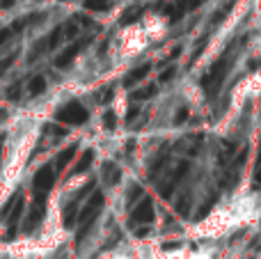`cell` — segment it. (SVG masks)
Listing matches in <instances>:
<instances>
[{"label":"cell","mask_w":261,"mask_h":259,"mask_svg":"<svg viewBox=\"0 0 261 259\" xmlns=\"http://www.w3.org/2000/svg\"><path fill=\"white\" fill-rule=\"evenodd\" d=\"M153 220V204L151 200H140L133 204V211H130V225H151Z\"/></svg>","instance_id":"cell-4"},{"label":"cell","mask_w":261,"mask_h":259,"mask_svg":"<svg viewBox=\"0 0 261 259\" xmlns=\"http://www.w3.org/2000/svg\"><path fill=\"white\" fill-rule=\"evenodd\" d=\"M3 119H5V113H3V110H0V122H3Z\"/></svg>","instance_id":"cell-22"},{"label":"cell","mask_w":261,"mask_h":259,"mask_svg":"<svg viewBox=\"0 0 261 259\" xmlns=\"http://www.w3.org/2000/svg\"><path fill=\"white\" fill-rule=\"evenodd\" d=\"M101 177H103L106 184L115 186V184H119V179H122V170H119L115 163H106V165H103V172H101Z\"/></svg>","instance_id":"cell-9"},{"label":"cell","mask_w":261,"mask_h":259,"mask_svg":"<svg viewBox=\"0 0 261 259\" xmlns=\"http://www.w3.org/2000/svg\"><path fill=\"white\" fill-rule=\"evenodd\" d=\"M32 184H35V191L37 193H48L50 188H53V184H55V170H53V165H46V168L37 170Z\"/></svg>","instance_id":"cell-5"},{"label":"cell","mask_w":261,"mask_h":259,"mask_svg":"<svg viewBox=\"0 0 261 259\" xmlns=\"http://www.w3.org/2000/svg\"><path fill=\"white\" fill-rule=\"evenodd\" d=\"M55 119L62 124H69V126H78V124H85L90 119V110H85V106L81 101H69L67 106L55 113Z\"/></svg>","instance_id":"cell-2"},{"label":"cell","mask_w":261,"mask_h":259,"mask_svg":"<svg viewBox=\"0 0 261 259\" xmlns=\"http://www.w3.org/2000/svg\"><path fill=\"white\" fill-rule=\"evenodd\" d=\"M73 156H76V147H67V149H62L58 156H55V161H53V170H58V172H60V170H64L69 163H71Z\"/></svg>","instance_id":"cell-8"},{"label":"cell","mask_w":261,"mask_h":259,"mask_svg":"<svg viewBox=\"0 0 261 259\" xmlns=\"http://www.w3.org/2000/svg\"><path fill=\"white\" fill-rule=\"evenodd\" d=\"M90 44V39H81L78 41V44H73V46H69V48H64L62 53L58 55V58H55V67H60V69H64V67H69V64L73 62V60H76V55L81 53L83 48H85V46Z\"/></svg>","instance_id":"cell-6"},{"label":"cell","mask_w":261,"mask_h":259,"mask_svg":"<svg viewBox=\"0 0 261 259\" xmlns=\"http://www.w3.org/2000/svg\"><path fill=\"white\" fill-rule=\"evenodd\" d=\"M92 163H94V151H92V149L83 151V154H81V159H78V161H76V165H73V172H76V174L87 172Z\"/></svg>","instance_id":"cell-10"},{"label":"cell","mask_w":261,"mask_h":259,"mask_svg":"<svg viewBox=\"0 0 261 259\" xmlns=\"http://www.w3.org/2000/svg\"><path fill=\"white\" fill-rule=\"evenodd\" d=\"M172 73H174V69H170V71H165V73H163V76H161V81H170V78H172Z\"/></svg>","instance_id":"cell-21"},{"label":"cell","mask_w":261,"mask_h":259,"mask_svg":"<svg viewBox=\"0 0 261 259\" xmlns=\"http://www.w3.org/2000/svg\"><path fill=\"white\" fill-rule=\"evenodd\" d=\"M227 69H229V58H220L211 69H208L206 76L202 78V85L206 87L211 94L222 85V81L227 78Z\"/></svg>","instance_id":"cell-3"},{"label":"cell","mask_w":261,"mask_h":259,"mask_svg":"<svg viewBox=\"0 0 261 259\" xmlns=\"http://www.w3.org/2000/svg\"><path fill=\"white\" fill-rule=\"evenodd\" d=\"M153 92H156V87H153V85H149V87H140L138 92H133V99H135V101L149 99V96H153Z\"/></svg>","instance_id":"cell-14"},{"label":"cell","mask_w":261,"mask_h":259,"mask_svg":"<svg viewBox=\"0 0 261 259\" xmlns=\"http://www.w3.org/2000/svg\"><path fill=\"white\" fill-rule=\"evenodd\" d=\"M186 117H188V113H186V110H181V113H179V115H176V122H179V124H181V122H184V119H186Z\"/></svg>","instance_id":"cell-20"},{"label":"cell","mask_w":261,"mask_h":259,"mask_svg":"<svg viewBox=\"0 0 261 259\" xmlns=\"http://www.w3.org/2000/svg\"><path fill=\"white\" fill-rule=\"evenodd\" d=\"M115 122H117V119H115V113H113V110H108V113L103 115V128L113 131V128H115Z\"/></svg>","instance_id":"cell-15"},{"label":"cell","mask_w":261,"mask_h":259,"mask_svg":"<svg viewBox=\"0 0 261 259\" xmlns=\"http://www.w3.org/2000/svg\"><path fill=\"white\" fill-rule=\"evenodd\" d=\"M41 214H44V202L37 200L35 204H32L30 214H28V218H25V225H23V229H25V232H32V229H35L37 225H39Z\"/></svg>","instance_id":"cell-7"},{"label":"cell","mask_w":261,"mask_h":259,"mask_svg":"<svg viewBox=\"0 0 261 259\" xmlns=\"http://www.w3.org/2000/svg\"><path fill=\"white\" fill-rule=\"evenodd\" d=\"M12 64H14V55H7L5 60H0V76H3V73L7 71V69L12 67Z\"/></svg>","instance_id":"cell-18"},{"label":"cell","mask_w":261,"mask_h":259,"mask_svg":"<svg viewBox=\"0 0 261 259\" xmlns=\"http://www.w3.org/2000/svg\"><path fill=\"white\" fill-rule=\"evenodd\" d=\"M78 214H81V209H78L76 202H71V204L64 209V223L69 225V227H73V225L78 223Z\"/></svg>","instance_id":"cell-11"},{"label":"cell","mask_w":261,"mask_h":259,"mask_svg":"<svg viewBox=\"0 0 261 259\" xmlns=\"http://www.w3.org/2000/svg\"><path fill=\"white\" fill-rule=\"evenodd\" d=\"M44 87H46V81H44V76H35L30 81V94H39V92H44Z\"/></svg>","instance_id":"cell-13"},{"label":"cell","mask_w":261,"mask_h":259,"mask_svg":"<svg viewBox=\"0 0 261 259\" xmlns=\"http://www.w3.org/2000/svg\"><path fill=\"white\" fill-rule=\"evenodd\" d=\"M101 209H103V195H101V193H94V195L87 200V204L81 209V214H78V223H76L78 237H83V234L92 227V223H94V218L99 216Z\"/></svg>","instance_id":"cell-1"},{"label":"cell","mask_w":261,"mask_h":259,"mask_svg":"<svg viewBox=\"0 0 261 259\" xmlns=\"http://www.w3.org/2000/svg\"><path fill=\"white\" fill-rule=\"evenodd\" d=\"M254 186H261V147L257 156V168H254Z\"/></svg>","instance_id":"cell-17"},{"label":"cell","mask_w":261,"mask_h":259,"mask_svg":"<svg viewBox=\"0 0 261 259\" xmlns=\"http://www.w3.org/2000/svg\"><path fill=\"white\" fill-rule=\"evenodd\" d=\"M9 35H12V30H3V32H0V46H3L5 41H7V37H9Z\"/></svg>","instance_id":"cell-19"},{"label":"cell","mask_w":261,"mask_h":259,"mask_svg":"<svg viewBox=\"0 0 261 259\" xmlns=\"http://www.w3.org/2000/svg\"><path fill=\"white\" fill-rule=\"evenodd\" d=\"M147 71H149V64H142V67L133 69V71L126 76V81H124V83H126V85H135L138 81H142V78L147 76Z\"/></svg>","instance_id":"cell-12"},{"label":"cell","mask_w":261,"mask_h":259,"mask_svg":"<svg viewBox=\"0 0 261 259\" xmlns=\"http://www.w3.org/2000/svg\"><path fill=\"white\" fill-rule=\"evenodd\" d=\"M87 7L103 12V9H108V3H106V0H87Z\"/></svg>","instance_id":"cell-16"}]
</instances>
